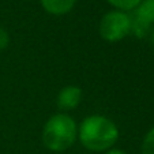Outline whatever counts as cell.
Returning <instances> with one entry per match:
<instances>
[{
  "instance_id": "10",
  "label": "cell",
  "mask_w": 154,
  "mask_h": 154,
  "mask_svg": "<svg viewBox=\"0 0 154 154\" xmlns=\"http://www.w3.org/2000/svg\"><path fill=\"white\" fill-rule=\"evenodd\" d=\"M104 154H127L124 150H122V149H116V147H112L109 149V150H106Z\"/></svg>"
},
{
  "instance_id": "1",
  "label": "cell",
  "mask_w": 154,
  "mask_h": 154,
  "mask_svg": "<svg viewBox=\"0 0 154 154\" xmlns=\"http://www.w3.org/2000/svg\"><path fill=\"white\" fill-rule=\"evenodd\" d=\"M120 131L116 123L104 115L86 116L78 125V139L85 149L105 153L116 145Z\"/></svg>"
},
{
  "instance_id": "2",
  "label": "cell",
  "mask_w": 154,
  "mask_h": 154,
  "mask_svg": "<svg viewBox=\"0 0 154 154\" xmlns=\"http://www.w3.org/2000/svg\"><path fill=\"white\" fill-rule=\"evenodd\" d=\"M42 145L51 151H66L78 139V124L66 112L55 113L45 122L41 132Z\"/></svg>"
},
{
  "instance_id": "3",
  "label": "cell",
  "mask_w": 154,
  "mask_h": 154,
  "mask_svg": "<svg viewBox=\"0 0 154 154\" xmlns=\"http://www.w3.org/2000/svg\"><path fill=\"white\" fill-rule=\"evenodd\" d=\"M100 37L109 44L124 40L131 34V14L112 10L102 15L98 25Z\"/></svg>"
},
{
  "instance_id": "4",
  "label": "cell",
  "mask_w": 154,
  "mask_h": 154,
  "mask_svg": "<svg viewBox=\"0 0 154 154\" xmlns=\"http://www.w3.org/2000/svg\"><path fill=\"white\" fill-rule=\"evenodd\" d=\"M82 89L75 85H68V86H64L57 94V98H56V104H57L59 109L61 112H70L74 111L82 101Z\"/></svg>"
},
{
  "instance_id": "5",
  "label": "cell",
  "mask_w": 154,
  "mask_h": 154,
  "mask_svg": "<svg viewBox=\"0 0 154 154\" xmlns=\"http://www.w3.org/2000/svg\"><path fill=\"white\" fill-rule=\"evenodd\" d=\"M44 11L55 17L67 15L74 10L76 0H40Z\"/></svg>"
},
{
  "instance_id": "7",
  "label": "cell",
  "mask_w": 154,
  "mask_h": 154,
  "mask_svg": "<svg viewBox=\"0 0 154 154\" xmlns=\"http://www.w3.org/2000/svg\"><path fill=\"white\" fill-rule=\"evenodd\" d=\"M142 0H106L108 4H111L113 10H119V11L130 12L134 11Z\"/></svg>"
},
{
  "instance_id": "6",
  "label": "cell",
  "mask_w": 154,
  "mask_h": 154,
  "mask_svg": "<svg viewBox=\"0 0 154 154\" xmlns=\"http://www.w3.org/2000/svg\"><path fill=\"white\" fill-rule=\"evenodd\" d=\"M132 15L149 26L154 25V0H142L139 6L132 11Z\"/></svg>"
},
{
  "instance_id": "9",
  "label": "cell",
  "mask_w": 154,
  "mask_h": 154,
  "mask_svg": "<svg viewBox=\"0 0 154 154\" xmlns=\"http://www.w3.org/2000/svg\"><path fill=\"white\" fill-rule=\"evenodd\" d=\"M10 44V34L4 27L0 26V52L4 51Z\"/></svg>"
},
{
  "instance_id": "8",
  "label": "cell",
  "mask_w": 154,
  "mask_h": 154,
  "mask_svg": "<svg viewBox=\"0 0 154 154\" xmlns=\"http://www.w3.org/2000/svg\"><path fill=\"white\" fill-rule=\"evenodd\" d=\"M140 153L142 154H154V127L147 131L142 140L140 146Z\"/></svg>"
}]
</instances>
